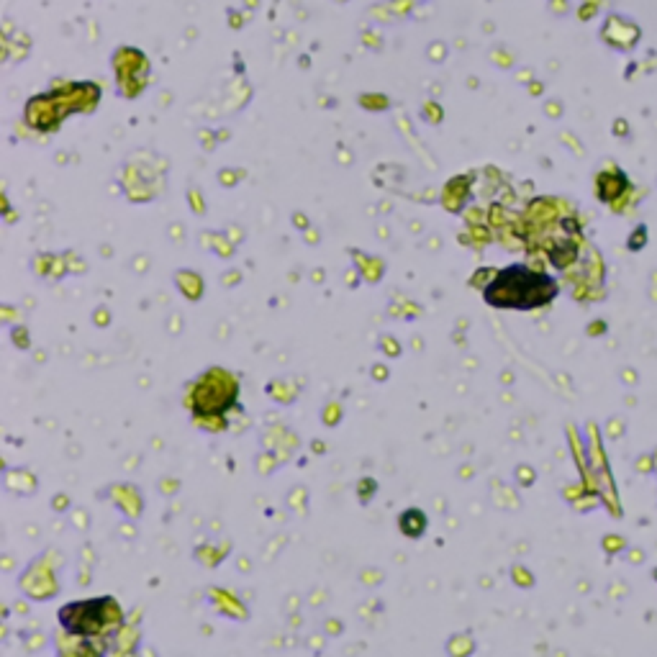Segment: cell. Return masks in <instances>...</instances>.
<instances>
[{"mask_svg": "<svg viewBox=\"0 0 657 657\" xmlns=\"http://www.w3.org/2000/svg\"><path fill=\"white\" fill-rule=\"evenodd\" d=\"M113 606V601H103V598H98V601H88V603H77V609H80L82 613H85V619H82L80 613L75 616L73 611H67V609H62L59 611V621H62V627L67 631H75V634H95V631H100L103 627H106V609H111Z\"/></svg>", "mask_w": 657, "mask_h": 657, "instance_id": "cell-2", "label": "cell"}, {"mask_svg": "<svg viewBox=\"0 0 657 657\" xmlns=\"http://www.w3.org/2000/svg\"><path fill=\"white\" fill-rule=\"evenodd\" d=\"M558 296V283L544 275L534 272L524 265H511L495 275V280L486 288V301L495 308H529L544 306Z\"/></svg>", "mask_w": 657, "mask_h": 657, "instance_id": "cell-1", "label": "cell"}]
</instances>
